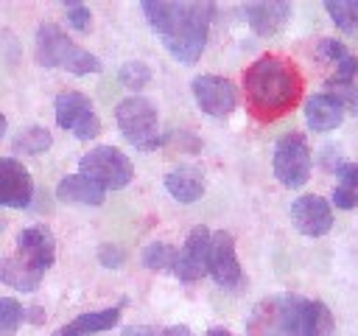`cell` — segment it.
Instances as JSON below:
<instances>
[{
    "label": "cell",
    "instance_id": "obj_1",
    "mask_svg": "<svg viewBox=\"0 0 358 336\" xmlns=\"http://www.w3.org/2000/svg\"><path fill=\"white\" fill-rule=\"evenodd\" d=\"M213 11L215 8L210 3H168V0L143 3L145 20L162 36L168 53L185 64L199 62L207 45Z\"/></svg>",
    "mask_w": 358,
    "mask_h": 336
},
{
    "label": "cell",
    "instance_id": "obj_2",
    "mask_svg": "<svg viewBox=\"0 0 358 336\" xmlns=\"http://www.w3.org/2000/svg\"><path fill=\"white\" fill-rule=\"evenodd\" d=\"M243 90L252 112L260 120H274L285 115L302 95V76L296 64L285 56L266 53L252 62L243 73Z\"/></svg>",
    "mask_w": 358,
    "mask_h": 336
},
{
    "label": "cell",
    "instance_id": "obj_3",
    "mask_svg": "<svg viewBox=\"0 0 358 336\" xmlns=\"http://www.w3.org/2000/svg\"><path fill=\"white\" fill-rule=\"evenodd\" d=\"M36 62L42 67H62L73 76L101 73V59L78 48L59 25L42 22L36 31Z\"/></svg>",
    "mask_w": 358,
    "mask_h": 336
},
{
    "label": "cell",
    "instance_id": "obj_4",
    "mask_svg": "<svg viewBox=\"0 0 358 336\" xmlns=\"http://www.w3.org/2000/svg\"><path fill=\"white\" fill-rule=\"evenodd\" d=\"M336 319L319 300L296 294L280 297V336H333Z\"/></svg>",
    "mask_w": 358,
    "mask_h": 336
},
{
    "label": "cell",
    "instance_id": "obj_5",
    "mask_svg": "<svg viewBox=\"0 0 358 336\" xmlns=\"http://www.w3.org/2000/svg\"><path fill=\"white\" fill-rule=\"evenodd\" d=\"M115 123H117L120 134H123L131 146H137V148H143V151L157 148V146L162 143L157 106H154L148 98H143V95H129V98H123V101L115 106Z\"/></svg>",
    "mask_w": 358,
    "mask_h": 336
},
{
    "label": "cell",
    "instance_id": "obj_6",
    "mask_svg": "<svg viewBox=\"0 0 358 336\" xmlns=\"http://www.w3.org/2000/svg\"><path fill=\"white\" fill-rule=\"evenodd\" d=\"M78 174L106 193V190L126 188L134 179V165H131V160L120 148L98 146V148H90L78 160Z\"/></svg>",
    "mask_w": 358,
    "mask_h": 336
},
{
    "label": "cell",
    "instance_id": "obj_7",
    "mask_svg": "<svg viewBox=\"0 0 358 336\" xmlns=\"http://www.w3.org/2000/svg\"><path fill=\"white\" fill-rule=\"evenodd\" d=\"M274 176L285 188H302L310 179V146L302 132H285L274 146Z\"/></svg>",
    "mask_w": 358,
    "mask_h": 336
},
{
    "label": "cell",
    "instance_id": "obj_8",
    "mask_svg": "<svg viewBox=\"0 0 358 336\" xmlns=\"http://www.w3.org/2000/svg\"><path fill=\"white\" fill-rule=\"evenodd\" d=\"M56 123L70 132L73 137L78 140H92L101 134V120L95 115V106L92 101L84 95V92H76V90H62L56 95Z\"/></svg>",
    "mask_w": 358,
    "mask_h": 336
},
{
    "label": "cell",
    "instance_id": "obj_9",
    "mask_svg": "<svg viewBox=\"0 0 358 336\" xmlns=\"http://www.w3.org/2000/svg\"><path fill=\"white\" fill-rule=\"evenodd\" d=\"M207 272L215 280V286L232 291L243 283L241 274V263L235 255V238L224 230L210 232V249H207Z\"/></svg>",
    "mask_w": 358,
    "mask_h": 336
},
{
    "label": "cell",
    "instance_id": "obj_10",
    "mask_svg": "<svg viewBox=\"0 0 358 336\" xmlns=\"http://www.w3.org/2000/svg\"><path fill=\"white\" fill-rule=\"evenodd\" d=\"M193 98L210 118H227L238 106L235 84L224 76H196L193 78Z\"/></svg>",
    "mask_w": 358,
    "mask_h": 336
},
{
    "label": "cell",
    "instance_id": "obj_11",
    "mask_svg": "<svg viewBox=\"0 0 358 336\" xmlns=\"http://www.w3.org/2000/svg\"><path fill=\"white\" fill-rule=\"evenodd\" d=\"M207 249H210V230L204 224L193 227L185 238L182 252L176 255V266L173 274L182 283H196L207 274Z\"/></svg>",
    "mask_w": 358,
    "mask_h": 336
},
{
    "label": "cell",
    "instance_id": "obj_12",
    "mask_svg": "<svg viewBox=\"0 0 358 336\" xmlns=\"http://www.w3.org/2000/svg\"><path fill=\"white\" fill-rule=\"evenodd\" d=\"M291 221H294V227H296L302 235H308V238L327 235L330 227H333L330 202H324V199L316 196V193H305V196H299V199L291 204Z\"/></svg>",
    "mask_w": 358,
    "mask_h": 336
},
{
    "label": "cell",
    "instance_id": "obj_13",
    "mask_svg": "<svg viewBox=\"0 0 358 336\" xmlns=\"http://www.w3.org/2000/svg\"><path fill=\"white\" fill-rule=\"evenodd\" d=\"M34 199V179L14 157H0V207H28Z\"/></svg>",
    "mask_w": 358,
    "mask_h": 336
},
{
    "label": "cell",
    "instance_id": "obj_14",
    "mask_svg": "<svg viewBox=\"0 0 358 336\" xmlns=\"http://www.w3.org/2000/svg\"><path fill=\"white\" fill-rule=\"evenodd\" d=\"M17 249H20V258L45 272L53 266L56 260V241H53V232L45 227V224H36V227H25L20 235H17Z\"/></svg>",
    "mask_w": 358,
    "mask_h": 336
},
{
    "label": "cell",
    "instance_id": "obj_15",
    "mask_svg": "<svg viewBox=\"0 0 358 336\" xmlns=\"http://www.w3.org/2000/svg\"><path fill=\"white\" fill-rule=\"evenodd\" d=\"M243 14H246V20L257 36H274L285 25V20L291 17V3H285V0L246 3Z\"/></svg>",
    "mask_w": 358,
    "mask_h": 336
},
{
    "label": "cell",
    "instance_id": "obj_16",
    "mask_svg": "<svg viewBox=\"0 0 358 336\" xmlns=\"http://www.w3.org/2000/svg\"><path fill=\"white\" fill-rule=\"evenodd\" d=\"M347 109L330 92H316L305 101V120L313 132H333L341 126Z\"/></svg>",
    "mask_w": 358,
    "mask_h": 336
},
{
    "label": "cell",
    "instance_id": "obj_17",
    "mask_svg": "<svg viewBox=\"0 0 358 336\" xmlns=\"http://www.w3.org/2000/svg\"><path fill=\"white\" fill-rule=\"evenodd\" d=\"M165 188H168V193H171L176 202L193 204V202L201 199V193H204V174H201L199 168H193V165H179V168L168 171Z\"/></svg>",
    "mask_w": 358,
    "mask_h": 336
},
{
    "label": "cell",
    "instance_id": "obj_18",
    "mask_svg": "<svg viewBox=\"0 0 358 336\" xmlns=\"http://www.w3.org/2000/svg\"><path fill=\"white\" fill-rule=\"evenodd\" d=\"M120 322V305L115 308H103V311H87L81 316H76L70 325L53 330L50 336H92V333H101V330H109Z\"/></svg>",
    "mask_w": 358,
    "mask_h": 336
},
{
    "label": "cell",
    "instance_id": "obj_19",
    "mask_svg": "<svg viewBox=\"0 0 358 336\" xmlns=\"http://www.w3.org/2000/svg\"><path fill=\"white\" fill-rule=\"evenodd\" d=\"M56 196L62 202H70V204H90V207H98L103 204V190L95 188L90 179H84L81 174H70L64 176L59 185H56Z\"/></svg>",
    "mask_w": 358,
    "mask_h": 336
},
{
    "label": "cell",
    "instance_id": "obj_20",
    "mask_svg": "<svg viewBox=\"0 0 358 336\" xmlns=\"http://www.w3.org/2000/svg\"><path fill=\"white\" fill-rule=\"evenodd\" d=\"M39 269L28 266L22 258H0V283L17 288V291H36V286L42 283Z\"/></svg>",
    "mask_w": 358,
    "mask_h": 336
},
{
    "label": "cell",
    "instance_id": "obj_21",
    "mask_svg": "<svg viewBox=\"0 0 358 336\" xmlns=\"http://www.w3.org/2000/svg\"><path fill=\"white\" fill-rule=\"evenodd\" d=\"M246 336H280V297L260 300L249 319H246Z\"/></svg>",
    "mask_w": 358,
    "mask_h": 336
},
{
    "label": "cell",
    "instance_id": "obj_22",
    "mask_svg": "<svg viewBox=\"0 0 358 336\" xmlns=\"http://www.w3.org/2000/svg\"><path fill=\"white\" fill-rule=\"evenodd\" d=\"M53 146V137L45 126H28L22 129L14 140H11V148L14 154H22V157H34V154H42Z\"/></svg>",
    "mask_w": 358,
    "mask_h": 336
},
{
    "label": "cell",
    "instance_id": "obj_23",
    "mask_svg": "<svg viewBox=\"0 0 358 336\" xmlns=\"http://www.w3.org/2000/svg\"><path fill=\"white\" fill-rule=\"evenodd\" d=\"M176 255H179V249H176L173 244H168V241H154V244H148V246L143 249V263H145V269L165 274V272H173Z\"/></svg>",
    "mask_w": 358,
    "mask_h": 336
},
{
    "label": "cell",
    "instance_id": "obj_24",
    "mask_svg": "<svg viewBox=\"0 0 358 336\" xmlns=\"http://www.w3.org/2000/svg\"><path fill=\"white\" fill-rule=\"evenodd\" d=\"M324 11L333 17V22L341 31L355 34V28H358V3L355 0H324Z\"/></svg>",
    "mask_w": 358,
    "mask_h": 336
},
{
    "label": "cell",
    "instance_id": "obj_25",
    "mask_svg": "<svg viewBox=\"0 0 358 336\" xmlns=\"http://www.w3.org/2000/svg\"><path fill=\"white\" fill-rule=\"evenodd\" d=\"M117 78H120V84H123L126 90H134V92H137V90H143V87L151 81V67H148L145 62H140V59L123 62Z\"/></svg>",
    "mask_w": 358,
    "mask_h": 336
},
{
    "label": "cell",
    "instance_id": "obj_26",
    "mask_svg": "<svg viewBox=\"0 0 358 336\" xmlns=\"http://www.w3.org/2000/svg\"><path fill=\"white\" fill-rule=\"evenodd\" d=\"M22 305L14 297H3L0 300V336H14L17 328L22 325Z\"/></svg>",
    "mask_w": 358,
    "mask_h": 336
},
{
    "label": "cell",
    "instance_id": "obj_27",
    "mask_svg": "<svg viewBox=\"0 0 358 336\" xmlns=\"http://www.w3.org/2000/svg\"><path fill=\"white\" fill-rule=\"evenodd\" d=\"M316 56H319L322 62H327V64H338V62L347 56V48H344V42H338V39H322V42L316 45Z\"/></svg>",
    "mask_w": 358,
    "mask_h": 336
},
{
    "label": "cell",
    "instance_id": "obj_28",
    "mask_svg": "<svg viewBox=\"0 0 358 336\" xmlns=\"http://www.w3.org/2000/svg\"><path fill=\"white\" fill-rule=\"evenodd\" d=\"M355 73H358V62L347 53V56L336 64V73L327 78V84H355Z\"/></svg>",
    "mask_w": 358,
    "mask_h": 336
},
{
    "label": "cell",
    "instance_id": "obj_29",
    "mask_svg": "<svg viewBox=\"0 0 358 336\" xmlns=\"http://www.w3.org/2000/svg\"><path fill=\"white\" fill-rule=\"evenodd\" d=\"M67 25H70L73 31H90V25H92L90 8H87V6H70V8H67Z\"/></svg>",
    "mask_w": 358,
    "mask_h": 336
},
{
    "label": "cell",
    "instance_id": "obj_30",
    "mask_svg": "<svg viewBox=\"0 0 358 336\" xmlns=\"http://www.w3.org/2000/svg\"><path fill=\"white\" fill-rule=\"evenodd\" d=\"M98 260H101V266H106V269H120L123 260H126V252H123L120 246H115V244H103V246L98 249Z\"/></svg>",
    "mask_w": 358,
    "mask_h": 336
},
{
    "label": "cell",
    "instance_id": "obj_31",
    "mask_svg": "<svg viewBox=\"0 0 358 336\" xmlns=\"http://www.w3.org/2000/svg\"><path fill=\"white\" fill-rule=\"evenodd\" d=\"M336 176L341 179V188L355 190V185H358V165H355V162H341V165L336 168Z\"/></svg>",
    "mask_w": 358,
    "mask_h": 336
},
{
    "label": "cell",
    "instance_id": "obj_32",
    "mask_svg": "<svg viewBox=\"0 0 358 336\" xmlns=\"http://www.w3.org/2000/svg\"><path fill=\"white\" fill-rule=\"evenodd\" d=\"M355 202H358L355 190L341 188V185L333 190V204H336V207H341V210H352V207H355Z\"/></svg>",
    "mask_w": 358,
    "mask_h": 336
},
{
    "label": "cell",
    "instance_id": "obj_33",
    "mask_svg": "<svg viewBox=\"0 0 358 336\" xmlns=\"http://www.w3.org/2000/svg\"><path fill=\"white\" fill-rule=\"evenodd\" d=\"M162 336H193V330L187 325H171L162 330Z\"/></svg>",
    "mask_w": 358,
    "mask_h": 336
},
{
    "label": "cell",
    "instance_id": "obj_34",
    "mask_svg": "<svg viewBox=\"0 0 358 336\" xmlns=\"http://www.w3.org/2000/svg\"><path fill=\"white\" fill-rule=\"evenodd\" d=\"M22 319L39 325V322H45V314H42V308H28V311H22Z\"/></svg>",
    "mask_w": 358,
    "mask_h": 336
},
{
    "label": "cell",
    "instance_id": "obj_35",
    "mask_svg": "<svg viewBox=\"0 0 358 336\" xmlns=\"http://www.w3.org/2000/svg\"><path fill=\"white\" fill-rule=\"evenodd\" d=\"M126 336H157V333L145 325H137V328H126Z\"/></svg>",
    "mask_w": 358,
    "mask_h": 336
},
{
    "label": "cell",
    "instance_id": "obj_36",
    "mask_svg": "<svg viewBox=\"0 0 358 336\" xmlns=\"http://www.w3.org/2000/svg\"><path fill=\"white\" fill-rule=\"evenodd\" d=\"M207 336H235L232 330H227V328H210L207 330Z\"/></svg>",
    "mask_w": 358,
    "mask_h": 336
},
{
    "label": "cell",
    "instance_id": "obj_37",
    "mask_svg": "<svg viewBox=\"0 0 358 336\" xmlns=\"http://www.w3.org/2000/svg\"><path fill=\"white\" fill-rule=\"evenodd\" d=\"M6 129H8V120H6V115H3V112H0V137H3V134H6Z\"/></svg>",
    "mask_w": 358,
    "mask_h": 336
}]
</instances>
